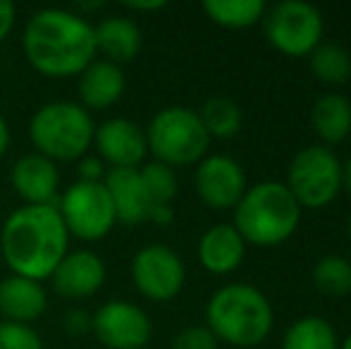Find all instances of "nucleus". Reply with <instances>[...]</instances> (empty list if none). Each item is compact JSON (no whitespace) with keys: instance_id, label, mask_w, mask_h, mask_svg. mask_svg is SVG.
<instances>
[{"instance_id":"nucleus-4","label":"nucleus","mask_w":351,"mask_h":349,"mask_svg":"<svg viewBox=\"0 0 351 349\" xmlns=\"http://www.w3.org/2000/svg\"><path fill=\"white\" fill-rule=\"evenodd\" d=\"M301 206L294 201L285 182H261L246 189L234 206V230L246 244L278 247L299 230Z\"/></svg>"},{"instance_id":"nucleus-33","label":"nucleus","mask_w":351,"mask_h":349,"mask_svg":"<svg viewBox=\"0 0 351 349\" xmlns=\"http://www.w3.org/2000/svg\"><path fill=\"white\" fill-rule=\"evenodd\" d=\"M175 220V210L172 206H162V204H156L148 213V223H156V225H170Z\"/></svg>"},{"instance_id":"nucleus-28","label":"nucleus","mask_w":351,"mask_h":349,"mask_svg":"<svg viewBox=\"0 0 351 349\" xmlns=\"http://www.w3.org/2000/svg\"><path fill=\"white\" fill-rule=\"evenodd\" d=\"M0 349H43V340L32 326L3 321L0 323Z\"/></svg>"},{"instance_id":"nucleus-2","label":"nucleus","mask_w":351,"mask_h":349,"mask_svg":"<svg viewBox=\"0 0 351 349\" xmlns=\"http://www.w3.org/2000/svg\"><path fill=\"white\" fill-rule=\"evenodd\" d=\"M70 234L58 206H22L8 215L0 252L12 275L43 282L65 258Z\"/></svg>"},{"instance_id":"nucleus-30","label":"nucleus","mask_w":351,"mask_h":349,"mask_svg":"<svg viewBox=\"0 0 351 349\" xmlns=\"http://www.w3.org/2000/svg\"><path fill=\"white\" fill-rule=\"evenodd\" d=\"M106 163L98 156H84L79 158V177L82 182H103L106 177Z\"/></svg>"},{"instance_id":"nucleus-15","label":"nucleus","mask_w":351,"mask_h":349,"mask_svg":"<svg viewBox=\"0 0 351 349\" xmlns=\"http://www.w3.org/2000/svg\"><path fill=\"white\" fill-rule=\"evenodd\" d=\"M12 189L24 206H56L60 175L53 160L41 154H27L12 165Z\"/></svg>"},{"instance_id":"nucleus-35","label":"nucleus","mask_w":351,"mask_h":349,"mask_svg":"<svg viewBox=\"0 0 351 349\" xmlns=\"http://www.w3.org/2000/svg\"><path fill=\"white\" fill-rule=\"evenodd\" d=\"M8 146H10V127H8V122L0 117V158L8 154Z\"/></svg>"},{"instance_id":"nucleus-10","label":"nucleus","mask_w":351,"mask_h":349,"mask_svg":"<svg viewBox=\"0 0 351 349\" xmlns=\"http://www.w3.org/2000/svg\"><path fill=\"white\" fill-rule=\"evenodd\" d=\"M132 280L151 302H170L182 292L186 270L167 244H148L132 261Z\"/></svg>"},{"instance_id":"nucleus-8","label":"nucleus","mask_w":351,"mask_h":349,"mask_svg":"<svg viewBox=\"0 0 351 349\" xmlns=\"http://www.w3.org/2000/svg\"><path fill=\"white\" fill-rule=\"evenodd\" d=\"M265 38L287 58H308L323 43L325 22L318 8L304 0H285L265 10Z\"/></svg>"},{"instance_id":"nucleus-11","label":"nucleus","mask_w":351,"mask_h":349,"mask_svg":"<svg viewBox=\"0 0 351 349\" xmlns=\"http://www.w3.org/2000/svg\"><path fill=\"white\" fill-rule=\"evenodd\" d=\"M91 330L108 349H143L153 335L148 313L125 299L103 304L93 313Z\"/></svg>"},{"instance_id":"nucleus-29","label":"nucleus","mask_w":351,"mask_h":349,"mask_svg":"<svg viewBox=\"0 0 351 349\" xmlns=\"http://www.w3.org/2000/svg\"><path fill=\"white\" fill-rule=\"evenodd\" d=\"M172 349H217V337L208 326H189L175 335Z\"/></svg>"},{"instance_id":"nucleus-21","label":"nucleus","mask_w":351,"mask_h":349,"mask_svg":"<svg viewBox=\"0 0 351 349\" xmlns=\"http://www.w3.org/2000/svg\"><path fill=\"white\" fill-rule=\"evenodd\" d=\"M311 127L323 146L342 144L351 134V103L339 93H323L311 108Z\"/></svg>"},{"instance_id":"nucleus-1","label":"nucleus","mask_w":351,"mask_h":349,"mask_svg":"<svg viewBox=\"0 0 351 349\" xmlns=\"http://www.w3.org/2000/svg\"><path fill=\"white\" fill-rule=\"evenodd\" d=\"M22 48L29 65L43 77H77L96 60L93 27L77 12L46 8L24 27Z\"/></svg>"},{"instance_id":"nucleus-9","label":"nucleus","mask_w":351,"mask_h":349,"mask_svg":"<svg viewBox=\"0 0 351 349\" xmlns=\"http://www.w3.org/2000/svg\"><path fill=\"white\" fill-rule=\"evenodd\" d=\"M56 206L67 234L82 242H98L117 225L115 206L103 182H74Z\"/></svg>"},{"instance_id":"nucleus-14","label":"nucleus","mask_w":351,"mask_h":349,"mask_svg":"<svg viewBox=\"0 0 351 349\" xmlns=\"http://www.w3.org/2000/svg\"><path fill=\"white\" fill-rule=\"evenodd\" d=\"M53 289L65 299L93 297L106 282V263L93 252H67L51 275Z\"/></svg>"},{"instance_id":"nucleus-31","label":"nucleus","mask_w":351,"mask_h":349,"mask_svg":"<svg viewBox=\"0 0 351 349\" xmlns=\"http://www.w3.org/2000/svg\"><path fill=\"white\" fill-rule=\"evenodd\" d=\"M65 328H67V333H70V335H84V333L91 330V318H88L86 311H79V309H74V311L67 313Z\"/></svg>"},{"instance_id":"nucleus-16","label":"nucleus","mask_w":351,"mask_h":349,"mask_svg":"<svg viewBox=\"0 0 351 349\" xmlns=\"http://www.w3.org/2000/svg\"><path fill=\"white\" fill-rule=\"evenodd\" d=\"M103 184H106L112 206H115L117 223H146L153 201L141 182L139 168H110L103 177Z\"/></svg>"},{"instance_id":"nucleus-25","label":"nucleus","mask_w":351,"mask_h":349,"mask_svg":"<svg viewBox=\"0 0 351 349\" xmlns=\"http://www.w3.org/2000/svg\"><path fill=\"white\" fill-rule=\"evenodd\" d=\"M308 65L315 80L323 84H347L351 77V56L347 48L337 43H320L313 53L308 56Z\"/></svg>"},{"instance_id":"nucleus-20","label":"nucleus","mask_w":351,"mask_h":349,"mask_svg":"<svg viewBox=\"0 0 351 349\" xmlns=\"http://www.w3.org/2000/svg\"><path fill=\"white\" fill-rule=\"evenodd\" d=\"M96 53H103L108 62L122 65L132 62L141 51V29L127 17H106L93 27Z\"/></svg>"},{"instance_id":"nucleus-23","label":"nucleus","mask_w":351,"mask_h":349,"mask_svg":"<svg viewBox=\"0 0 351 349\" xmlns=\"http://www.w3.org/2000/svg\"><path fill=\"white\" fill-rule=\"evenodd\" d=\"M263 0H206L204 12L217 27L249 29L265 17Z\"/></svg>"},{"instance_id":"nucleus-38","label":"nucleus","mask_w":351,"mask_h":349,"mask_svg":"<svg viewBox=\"0 0 351 349\" xmlns=\"http://www.w3.org/2000/svg\"><path fill=\"white\" fill-rule=\"evenodd\" d=\"M347 234H349V242H351V213H349V223H347Z\"/></svg>"},{"instance_id":"nucleus-36","label":"nucleus","mask_w":351,"mask_h":349,"mask_svg":"<svg viewBox=\"0 0 351 349\" xmlns=\"http://www.w3.org/2000/svg\"><path fill=\"white\" fill-rule=\"evenodd\" d=\"M342 191L351 196V156L342 163Z\"/></svg>"},{"instance_id":"nucleus-37","label":"nucleus","mask_w":351,"mask_h":349,"mask_svg":"<svg viewBox=\"0 0 351 349\" xmlns=\"http://www.w3.org/2000/svg\"><path fill=\"white\" fill-rule=\"evenodd\" d=\"M339 349H351V333H349L347 337H344L342 342H339Z\"/></svg>"},{"instance_id":"nucleus-12","label":"nucleus","mask_w":351,"mask_h":349,"mask_svg":"<svg viewBox=\"0 0 351 349\" xmlns=\"http://www.w3.org/2000/svg\"><path fill=\"white\" fill-rule=\"evenodd\" d=\"M194 186L199 199L213 210H234V206L249 189L244 168L234 158L222 154H213L199 160Z\"/></svg>"},{"instance_id":"nucleus-27","label":"nucleus","mask_w":351,"mask_h":349,"mask_svg":"<svg viewBox=\"0 0 351 349\" xmlns=\"http://www.w3.org/2000/svg\"><path fill=\"white\" fill-rule=\"evenodd\" d=\"M139 175L148 196H151L153 206L156 204L172 206V201L177 196V177L170 165L153 160V163H146L143 168H139Z\"/></svg>"},{"instance_id":"nucleus-3","label":"nucleus","mask_w":351,"mask_h":349,"mask_svg":"<svg viewBox=\"0 0 351 349\" xmlns=\"http://www.w3.org/2000/svg\"><path fill=\"white\" fill-rule=\"evenodd\" d=\"M273 306L258 287L249 282H232L208 299L206 326L217 342L251 349L268 340L273 330Z\"/></svg>"},{"instance_id":"nucleus-13","label":"nucleus","mask_w":351,"mask_h":349,"mask_svg":"<svg viewBox=\"0 0 351 349\" xmlns=\"http://www.w3.org/2000/svg\"><path fill=\"white\" fill-rule=\"evenodd\" d=\"M98 158L110 168H139L148 154L146 132L125 117H110L101 122L93 134Z\"/></svg>"},{"instance_id":"nucleus-26","label":"nucleus","mask_w":351,"mask_h":349,"mask_svg":"<svg viewBox=\"0 0 351 349\" xmlns=\"http://www.w3.org/2000/svg\"><path fill=\"white\" fill-rule=\"evenodd\" d=\"M313 285L320 294L328 297H344L351 292V261L337 254L323 256L313 265Z\"/></svg>"},{"instance_id":"nucleus-22","label":"nucleus","mask_w":351,"mask_h":349,"mask_svg":"<svg viewBox=\"0 0 351 349\" xmlns=\"http://www.w3.org/2000/svg\"><path fill=\"white\" fill-rule=\"evenodd\" d=\"M282 349H339V337L330 321L320 316H304L287 328Z\"/></svg>"},{"instance_id":"nucleus-24","label":"nucleus","mask_w":351,"mask_h":349,"mask_svg":"<svg viewBox=\"0 0 351 349\" xmlns=\"http://www.w3.org/2000/svg\"><path fill=\"white\" fill-rule=\"evenodd\" d=\"M201 122H204L206 132L213 139H232L237 132L241 130V122H244V115H241V108L232 101L230 96H213L204 103L199 112Z\"/></svg>"},{"instance_id":"nucleus-34","label":"nucleus","mask_w":351,"mask_h":349,"mask_svg":"<svg viewBox=\"0 0 351 349\" xmlns=\"http://www.w3.org/2000/svg\"><path fill=\"white\" fill-rule=\"evenodd\" d=\"M127 10H134V12H156V10L167 8L165 0H127Z\"/></svg>"},{"instance_id":"nucleus-32","label":"nucleus","mask_w":351,"mask_h":349,"mask_svg":"<svg viewBox=\"0 0 351 349\" xmlns=\"http://www.w3.org/2000/svg\"><path fill=\"white\" fill-rule=\"evenodd\" d=\"M14 22H17V10L10 0H0V41L10 36V32L14 29Z\"/></svg>"},{"instance_id":"nucleus-6","label":"nucleus","mask_w":351,"mask_h":349,"mask_svg":"<svg viewBox=\"0 0 351 349\" xmlns=\"http://www.w3.org/2000/svg\"><path fill=\"white\" fill-rule=\"evenodd\" d=\"M148 151L156 156L158 163L191 165L206 158L210 146V136L201 122L199 112L184 106H170L156 112L146 130Z\"/></svg>"},{"instance_id":"nucleus-18","label":"nucleus","mask_w":351,"mask_h":349,"mask_svg":"<svg viewBox=\"0 0 351 349\" xmlns=\"http://www.w3.org/2000/svg\"><path fill=\"white\" fill-rule=\"evenodd\" d=\"M46 306L48 294L41 282L22 278V275H10L0 280V313L5 316V321L29 326L43 316Z\"/></svg>"},{"instance_id":"nucleus-17","label":"nucleus","mask_w":351,"mask_h":349,"mask_svg":"<svg viewBox=\"0 0 351 349\" xmlns=\"http://www.w3.org/2000/svg\"><path fill=\"white\" fill-rule=\"evenodd\" d=\"M246 247L232 223L210 225L199 239V261L213 275H230L244 263Z\"/></svg>"},{"instance_id":"nucleus-7","label":"nucleus","mask_w":351,"mask_h":349,"mask_svg":"<svg viewBox=\"0 0 351 349\" xmlns=\"http://www.w3.org/2000/svg\"><path fill=\"white\" fill-rule=\"evenodd\" d=\"M285 186L301 208H325L342 191V160L323 144L306 146L291 158Z\"/></svg>"},{"instance_id":"nucleus-5","label":"nucleus","mask_w":351,"mask_h":349,"mask_svg":"<svg viewBox=\"0 0 351 349\" xmlns=\"http://www.w3.org/2000/svg\"><path fill=\"white\" fill-rule=\"evenodd\" d=\"M93 134L96 125L91 112L70 101L46 103L29 122V136L36 154L46 156L53 163L84 158L93 144Z\"/></svg>"},{"instance_id":"nucleus-19","label":"nucleus","mask_w":351,"mask_h":349,"mask_svg":"<svg viewBox=\"0 0 351 349\" xmlns=\"http://www.w3.org/2000/svg\"><path fill=\"white\" fill-rule=\"evenodd\" d=\"M125 93V72L108 60H93L79 75V101L86 110H106Z\"/></svg>"}]
</instances>
